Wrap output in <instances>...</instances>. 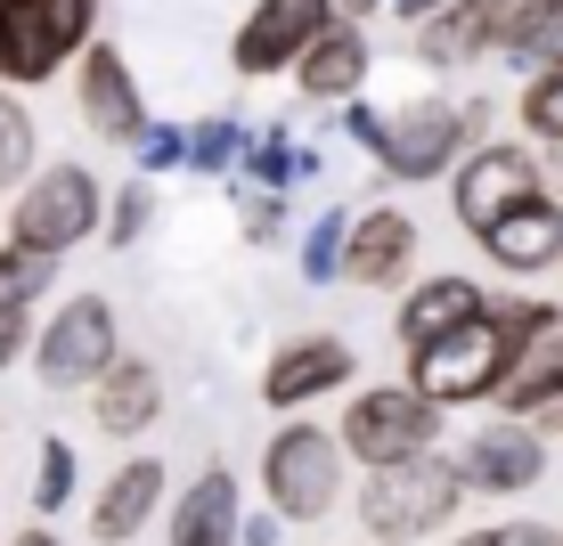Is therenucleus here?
Masks as SVG:
<instances>
[{"label": "nucleus", "instance_id": "obj_1", "mask_svg": "<svg viewBox=\"0 0 563 546\" xmlns=\"http://www.w3.org/2000/svg\"><path fill=\"white\" fill-rule=\"evenodd\" d=\"M343 131L376 155L393 180H441L450 171V155H474L465 140L490 147V107H450V99H417L400 114H376L367 99L343 107Z\"/></svg>", "mask_w": 563, "mask_h": 546}, {"label": "nucleus", "instance_id": "obj_2", "mask_svg": "<svg viewBox=\"0 0 563 546\" xmlns=\"http://www.w3.org/2000/svg\"><path fill=\"white\" fill-rule=\"evenodd\" d=\"M343 448L335 433H319V424H286L278 441H269L262 457V490H269V514L278 522H327L343 505Z\"/></svg>", "mask_w": 563, "mask_h": 546}, {"label": "nucleus", "instance_id": "obj_3", "mask_svg": "<svg viewBox=\"0 0 563 546\" xmlns=\"http://www.w3.org/2000/svg\"><path fill=\"white\" fill-rule=\"evenodd\" d=\"M99 0H0V82H49L74 49H90Z\"/></svg>", "mask_w": 563, "mask_h": 546}, {"label": "nucleus", "instance_id": "obj_4", "mask_svg": "<svg viewBox=\"0 0 563 546\" xmlns=\"http://www.w3.org/2000/svg\"><path fill=\"white\" fill-rule=\"evenodd\" d=\"M441 441V408L417 400L409 383H376V392L352 400V416H343V448L367 465V473H400V465L433 457Z\"/></svg>", "mask_w": 563, "mask_h": 546}, {"label": "nucleus", "instance_id": "obj_5", "mask_svg": "<svg viewBox=\"0 0 563 546\" xmlns=\"http://www.w3.org/2000/svg\"><path fill=\"white\" fill-rule=\"evenodd\" d=\"M457 498H465L457 465L417 457V465H400V473L360 481V522H367V538H424V531H441V522L457 514Z\"/></svg>", "mask_w": 563, "mask_h": 546}, {"label": "nucleus", "instance_id": "obj_6", "mask_svg": "<svg viewBox=\"0 0 563 546\" xmlns=\"http://www.w3.org/2000/svg\"><path fill=\"white\" fill-rule=\"evenodd\" d=\"M99 229V180L82 164H42L25 188H16V212H9V245H33V253H74Z\"/></svg>", "mask_w": 563, "mask_h": 546}, {"label": "nucleus", "instance_id": "obj_7", "mask_svg": "<svg viewBox=\"0 0 563 546\" xmlns=\"http://www.w3.org/2000/svg\"><path fill=\"white\" fill-rule=\"evenodd\" d=\"M123 367V350H114V310L99 294H74L57 319L42 326V343H33V376L49 383V392H99V383Z\"/></svg>", "mask_w": 563, "mask_h": 546}, {"label": "nucleus", "instance_id": "obj_8", "mask_svg": "<svg viewBox=\"0 0 563 546\" xmlns=\"http://www.w3.org/2000/svg\"><path fill=\"white\" fill-rule=\"evenodd\" d=\"M539 155H522V147H507V140H490V147H474L457 164V180H450V204H457V221H465V237H490L498 221H515L522 204H539L548 188H539Z\"/></svg>", "mask_w": 563, "mask_h": 546}, {"label": "nucleus", "instance_id": "obj_9", "mask_svg": "<svg viewBox=\"0 0 563 546\" xmlns=\"http://www.w3.org/2000/svg\"><path fill=\"white\" fill-rule=\"evenodd\" d=\"M335 25H343L335 0H262L238 25V49L229 57H238V74H278V66H302Z\"/></svg>", "mask_w": 563, "mask_h": 546}, {"label": "nucleus", "instance_id": "obj_10", "mask_svg": "<svg viewBox=\"0 0 563 546\" xmlns=\"http://www.w3.org/2000/svg\"><path fill=\"white\" fill-rule=\"evenodd\" d=\"M522 42V25H515V9L507 0H457V9H441L433 25H417V57L424 66H474V57H490V49H507L515 57Z\"/></svg>", "mask_w": 563, "mask_h": 546}, {"label": "nucleus", "instance_id": "obj_11", "mask_svg": "<svg viewBox=\"0 0 563 546\" xmlns=\"http://www.w3.org/2000/svg\"><path fill=\"white\" fill-rule=\"evenodd\" d=\"M352 383V343L343 335H295L286 350H269L262 367V400L269 408H302V400H327Z\"/></svg>", "mask_w": 563, "mask_h": 546}, {"label": "nucleus", "instance_id": "obj_12", "mask_svg": "<svg viewBox=\"0 0 563 546\" xmlns=\"http://www.w3.org/2000/svg\"><path fill=\"white\" fill-rule=\"evenodd\" d=\"M457 473H465V490H482V498H515V490H531V481L548 473V441H539L531 424H482V433L465 441Z\"/></svg>", "mask_w": 563, "mask_h": 546}, {"label": "nucleus", "instance_id": "obj_13", "mask_svg": "<svg viewBox=\"0 0 563 546\" xmlns=\"http://www.w3.org/2000/svg\"><path fill=\"white\" fill-rule=\"evenodd\" d=\"M82 123L99 131L107 147H140V140H147L140 82H131L123 49H107V42H90V49H82Z\"/></svg>", "mask_w": 563, "mask_h": 546}, {"label": "nucleus", "instance_id": "obj_14", "mask_svg": "<svg viewBox=\"0 0 563 546\" xmlns=\"http://www.w3.org/2000/svg\"><path fill=\"white\" fill-rule=\"evenodd\" d=\"M417 269V221L393 204H367L360 229H352V261H343V278L352 286H400Z\"/></svg>", "mask_w": 563, "mask_h": 546}, {"label": "nucleus", "instance_id": "obj_15", "mask_svg": "<svg viewBox=\"0 0 563 546\" xmlns=\"http://www.w3.org/2000/svg\"><path fill=\"white\" fill-rule=\"evenodd\" d=\"M482 319H490V302H482L474 278H433V286H417V294L400 302V343L433 350V343H450V335H465V326H482Z\"/></svg>", "mask_w": 563, "mask_h": 546}, {"label": "nucleus", "instance_id": "obj_16", "mask_svg": "<svg viewBox=\"0 0 563 546\" xmlns=\"http://www.w3.org/2000/svg\"><path fill=\"white\" fill-rule=\"evenodd\" d=\"M482 253H490L498 269H515V278L555 269L563 261V197H539V204H522L515 221H498L490 237H482Z\"/></svg>", "mask_w": 563, "mask_h": 546}, {"label": "nucleus", "instance_id": "obj_17", "mask_svg": "<svg viewBox=\"0 0 563 546\" xmlns=\"http://www.w3.org/2000/svg\"><path fill=\"white\" fill-rule=\"evenodd\" d=\"M245 538V514H238V481H229V465H212L180 490L172 505V546H229Z\"/></svg>", "mask_w": 563, "mask_h": 546}, {"label": "nucleus", "instance_id": "obj_18", "mask_svg": "<svg viewBox=\"0 0 563 546\" xmlns=\"http://www.w3.org/2000/svg\"><path fill=\"white\" fill-rule=\"evenodd\" d=\"M498 408H507V416H548V408H563V319L539 326V335L515 350L507 383H498Z\"/></svg>", "mask_w": 563, "mask_h": 546}, {"label": "nucleus", "instance_id": "obj_19", "mask_svg": "<svg viewBox=\"0 0 563 546\" xmlns=\"http://www.w3.org/2000/svg\"><path fill=\"white\" fill-rule=\"evenodd\" d=\"M155 505H164V465H155V457H131L123 473L99 490V505H90V531H99L107 546H131V538L147 531Z\"/></svg>", "mask_w": 563, "mask_h": 546}, {"label": "nucleus", "instance_id": "obj_20", "mask_svg": "<svg viewBox=\"0 0 563 546\" xmlns=\"http://www.w3.org/2000/svg\"><path fill=\"white\" fill-rule=\"evenodd\" d=\"M367 66H376L367 33H360V25H335V33H327V42L295 66V82L310 90V99H327V107H352V90L367 82Z\"/></svg>", "mask_w": 563, "mask_h": 546}, {"label": "nucleus", "instance_id": "obj_21", "mask_svg": "<svg viewBox=\"0 0 563 546\" xmlns=\"http://www.w3.org/2000/svg\"><path fill=\"white\" fill-rule=\"evenodd\" d=\"M155 416H164V376H155L147 359H123V367L99 383V433L131 441V433H147Z\"/></svg>", "mask_w": 563, "mask_h": 546}, {"label": "nucleus", "instance_id": "obj_22", "mask_svg": "<svg viewBox=\"0 0 563 546\" xmlns=\"http://www.w3.org/2000/svg\"><path fill=\"white\" fill-rule=\"evenodd\" d=\"M352 229H360V212H319V221H310L302 229V253H295V261H302V278L310 286H335L343 278V261H352Z\"/></svg>", "mask_w": 563, "mask_h": 546}, {"label": "nucleus", "instance_id": "obj_23", "mask_svg": "<svg viewBox=\"0 0 563 546\" xmlns=\"http://www.w3.org/2000/svg\"><path fill=\"white\" fill-rule=\"evenodd\" d=\"M49 286H57V261H49V253H33V245H9V253H0V319H9V326L25 319Z\"/></svg>", "mask_w": 563, "mask_h": 546}, {"label": "nucleus", "instance_id": "obj_24", "mask_svg": "<svg viewBox=\"0 0 563 546\" xmlns=\"http://www.w3.org/2000/svg\"><path fill=\"white\" fill-rule=\"evenodd\" d=\"M254 140H245V123H229V114H212V123L188 131V171H205V180H221V171H238Z\"/></svg>", "mask_w": 563, "mask_h": 546}, {"label": "nucleus", "instance_id": "obj_25", "mask_svg": "<svg viewBox=\"0 0 563 546\" xmlns=\"http://www.w3.org/2000/svg\"><path fill=\"white\" fill-rule=\"evenodd\" d=\"M245 164H254L262 197H278L286 180H310V171H319V155H310V147H295V131H262V140H254V155H245Z\"/></svg>", "mask_w": 563, "mask_h": 546}, {"label": "nucleus", "instance_id": "obj_26", "mask_svg": "<svg viewBox=\"0 0 563 546\" xmlns=\"http://www.w3.org/2000/svg\"><path fill=\"white\" fill-rule=\"evenodd\" d=\"M33 180V114L0 90V188H25Z\"/></svg>", "mask_w": 563, "mask_h": 546}, {"label": "nucleus", "instance_id": "obj_27", "mask_svg": "<svg viewBox=\"0 0 563 546\" xmlns=\"http://www.w3.org/2000/svg\"><path fill=\"white\" fill-rule=\"evenodd\" d=\"M522 131L548 140V147H563V66H548V74L522 82Z\"/></svg>", "mask_w": 563, "mask_h": 546}, {"label": "nucleus", "instance_id": "obj_28", "mask_svg": "<svg viewBox=\"0 0 563 546\" xmlns=\"http://www.w3.org/2000/svg\"><path fill=\"white\" fill-rule=\"evenodd\" d=\"M74 498V441H42V465H33V514H57Z\"/></svg>", "mask_w": 563, "mask_h": 546}, {"label": "nucleus", "instance_id": "obj_29", "mask_svg": "<svg viewBox=\"0 0 563 546\" xmlns=\"http://www.w3.org/2000/svg\"><path fill=\"white\" fill-rule=\"evenodd\" d=\"M147 221H155V197H147V188H123V197L107 204V245H140Z\"/></svg>", "mask_w": 563, "mask_h": 546}, {"label": "nucleus", "instance_id": "obj_30", "mask_svg": "<svg viewBox=\"0 0 563 546\" xmlns=\"http://www.w3.org/2000/svg\"><path fill=\"white\" fill-rule=\"evenodd\" d=\"M515 66H522V74H548V66H563V9L548 16V25H531V33L515 42Z\"/></svg>", "mask_w": 563, "mask_h": 546}, {"label": "nucleus", "instance_id": "obj_31", "mask_svg": "<svg viewBox=\"0 0 563 546\" xmlns=\"http://www.w3.org/2000/svg\"><path fill=\"white\" fill-rule=\"evenodd\" d=\"M180 164H188V131H180V123H147L140 171H180Z\"/></svg>", "mask_w": 563, "mask_h": 546}, {"label": "nucleus", "instance_id": "obj_32", "mask_svg": "<svg viewBox=\"0 0 563 546\" xmlns=\"http://www.w3.org/2000/svg\"><path fill=\"white\" fill-rule=\"evenodd\" d=\"M245 237H254V245H278V237H286V204H278V197H254V204H245Z\"/></svg>", "mask_w": 563, "mask_h": 546}, {"label": "nucleus", "instance_id": "obj_33", "mask_svg": "<svg viewBox=\"0 0 563 546\" xmlns=\"http://www.w3.org/2000/svg\"><path fill=\"white\" fill-rule=\"evenodd\" d=\"M490 546H563V531L555 522H498Z\"/></svg>", "mask_w": 563, "mask_h": 546}, {"label": "nucleus", "instance_id": "obj_34", "mask_svg": "<svg viewBox=\"0 0 563 546\" xmlns=\"http://www.w3.org/2000/svg\"><path fill=\"white\" fill-rule=\"evenodd\" d=\"M278 531H286L278 514H245V538L238 546H278Z\"/></svg>", "mask_w": 563, "mask_h": 546}, {"label": "nucleus", "instance_id": "obj_35", "mask_svg": "<svg viewBox=\"0 0 563 546\" xmlns=\"http://www.w3.org/2000/svg\"><path fill=\"white\" fill-rule=\"evenodd\" d=\"M393 9H400V16H417V25H433V16H441V9H457V0H393Z\"/></svg>", "mask_w": 563, "mask_h": 546}, {"label": "nucleus", "instance_id": "obj_36", "mask_svg": "<svg viewBox=\"0 0 563 546\" xmlns=\"http://www.w3.org/2000/svg\"><path fill=\"white\" fill-rule=\"evenodd\" d=\"M367 9H376V0H335V16H343V25H367Z\"/></svg>", "mask_w": 563, "mask_h": 546}, {"label": "nucleus", "instance_id": "obj_37", "mask_svg": "<svg viewBox=\"0 0 563 546\" xmlns=\"http://www.w3.org/2000/svg\"><path fill=\"white\" fill-rule=\"evenodd\" d=\"M9 546H66L57 531H25V538H9Z\"/></svg>", "mask_w": 563, "mask_h": 546}, {"label": "nucleus", "instance_id": "obj_38", "mask_svg": "<svg viewBox=\"0 0 563 546\" xmlns=\"http://www.w3.org/2000/svg\"><path fill=\"white\" fill-rule=\"evenodd\" d=\"M9 359H16V326L0 319V367H9Z\"/></svg>", "mask_w": 563, "mask_h": 546}, {"label": "nucleus", "instance_id": "obj_39", "mask_svg": "<svg viewBox=\"0 0 563 546\" xmlns=\"http://www.w3.org/2000/svg\"><path fill=\"white\" fill-rule=\"evenodd\" d=\"M539 164H548V180H555V197H563V147H555V155H539Z\"/></svg>", "mask_w": 563, "mask_h": 546}, {"label": "nucleus", "instance_id": "obj_40", "mask_svg": "<svg viewBox=\"0 0 563 546\" xmlns=\"http://www.w3.org/2000/svg\"><path fill=\"white\" fill-rule=\"evenodd\" d=\"M539 433H555V441H563V408H548V416H539Z\"/></svg>", "mask_w": 563, "mask_h": 546}, {"label": "nucleus", "instance_id": "obj_41", "mask_svg": "<svg viewBox=\"0 0 563 546\" xmlns=\"http://www.w3.org/2000/svg\"><path fill=\"white\" fill-rule=\"evenodd\" d=\"M457 546H490V531H474V538H457Z\"/></svg>", "mask_w": 563, "mask_h": 546}]
</instances>
